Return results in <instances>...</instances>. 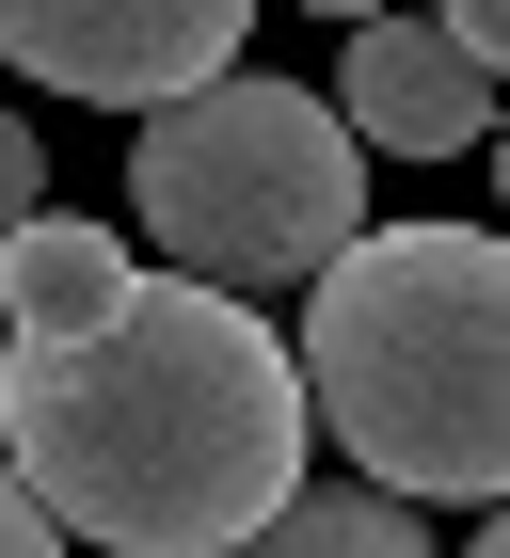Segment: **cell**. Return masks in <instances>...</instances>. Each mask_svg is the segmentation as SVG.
I'll return each mask as SVG.
<instances>
[{
    "label": "cell",
    "mask_w": 510,
    "mask_h": 558,
    "mask_svg": "<svg viewBox=\"0 0 510 558\" xmlns=\"http://www.w3.org/2000/svg\"><path fill=\"white\" fill-rule=\"evenodd\" d=\"M303 367L255 303L144 271L96 336L0 351V463L64 543L112 558H240L303 495Z\"/></svg>",
    "instance_id": "6da1fadb"
},
{
    "label": "cell",
    "mask_w": 510,
    "mask_h": 558,
    "mask_svg": "<svg viewBox=\"0 0 510 558\" xmlns=\"http://www.w3.org/2000/svg\"><path fill=\"white\" fill-rule=\"evenodd\" d=\"M127 192H144V240H160L192 288H223V303L319 288V271L367 240V144L336 129V96L271 81V64L144 112Z\"/></svg>",
    "instance_id": "3957f363"
},
{
    "label": "cell",
    "mask_w": 510,
    "mask_h": 558,
    "mask_svg": "<svg viewBox=\"0 0 510 558\" xmlns=\"http://www.w3.org/2000/svg\"><path fill=\"white\" fill-rule=\"evenodd\" d=\"M0 558H64V526L33 511V478H16V463H0Z\"/></svg>",
    "instance_id": "30bf717a"
},
{
    "label": "cell",
    "mask_w": 510,
    "mask_h": 558,
    "mask_svg": "<svg viewBox=\"0 0 510 558\" xmlns=\"http://www.w3.org/2000/svg\"><path fill=\"white\" fill-rule=\"evenodd\" d=\"M255 0H0V64L96 112H175V96L240 81Z\"/></svg>",
    "instance_id": "277c9868"
},
{
    "label": "cell",
    "mask_w": 510,
    "mask_h": 558,
    "mask_svg": "<svg viewBox=\"0 0 510 558\" xmlns=\"http://www.w3.org/2000/svg\"><path fill=\"white\" fill-rule=\"evenodd\" d=\"M0 351H16V319H0Z\"/></svg>",
    "instance_id": "5bb4252c"
},
{
    "label": "cell",
    "mask_w": 510,
    "mask_h": 558,
    "mask_svg": "<svg viewBox=\"0 0 510 558\" xmlns=\"http://www.w3.org/2000/svg\"><path fill=\"white\" fill-rule=\"evenodd\" d=\"M240 558H430V526L399 511V495H367V478H303Z\"/></svg>",
    "instance_id": "52a82bcc"
},
{
    "label": "cell",
    "mask_w": 510,
    "mask_h": 558,
    "mask_svg": "<svg viewBox=\"0 0 510 558\" xmlns=\"http://www.w3.org/2000/svg\"><path fill=\"white\" fill-rule=\"evenodd\" d=\"M336 129L367 144V160H478V144H495V81H478L430 16H367L351 64H336Z\"/></svg>",
    "instance_id": "5b68a950"
},
{
    "label": "cell",
    "mask_w": 510,
    "mask_h": 558,
    "mask_svg": "<svg viewBox=\"0 0 510 558\" xmlns=\"http://www.w3.org/2000/svg\"><path fill=\"white\" fill-rule=\"evenodd\" d=\"M303 16H336V33H367V16H399V0H303Z\"/></svg>",
    "instance_id": "8fae6325"
},
{
    "label": "cell",
    "mask_w": 510,
    "mask_h": 558,
    "mask_svg": "<svg viewBox=\"0 0 510 558\" xmlns=\"http://www.w3.org/2000/svg\"><path fill=\"white\" fill-rule=\"evenodd\" d=\"M33 208H48V144L16 129V112H0V240H16V223H33Z\"/></svg>",
    "instance_id": "9c48e42d"
},
{
    "label": "cell",
    "mask_w": 510,
    "mask_h": 558,
    "mask_svg": "<svg viewBox=\"0 0 510 558\" xmlns=\"http://www.w3.org/2000/svg\"><path fill=\"white\" fill-rule=\"evenodd\" d=\"M430 33H447V48H463V64H478V81H510V0H430Z\"/></svg>",
    "instance_id": "ba28073f"
},
{
    "label": "cell",
    "mask_w": 510,
    "mask_h": 558,
    "mask_svg": "<svg viewBox=\"0 0 510 558\" xmlns=\"http://www.w3.org/2000/svg\"><path fill=\"white\" fill-rule=\"evenodd\" d=\"M495 208H510V144H495Z\"/></svg>",
    "instance_id": "4fadbf2b"
},
{
    "label": "cell",
    "mask_w": 510,
    "mask_h": 558,
    "mask_svg": "<svg viewBox=\"0 0 510 558\" xmlns=\"http://www.w3.org/2000/svg\"><path fill=\"white\" fill-rule=\"evenodd\" d=\"M127 288H144L127 240H112V223H81V208H33L16 240H0V319H16V351H33V336H96Z\"/></svg>",
    "instance_id": "8992f818"
},
{
    "label": "cell",
    "mask_w": 510,
    "mask_h": 558,
    "mask_svg": "<svg viewBox=\"0 0 510 558\" xmlns=\"http://www.w3.org/2000/svg\"><path fill=\"white\" fill-rule=\"evenodd\" d=\"M303 415L367 495H495L510 511V240L495 223H382L303 288Z\"/></svg>",
    "instance_id": "7a4b0ae2"
},
{
    "label": "cell",
    "mask_w": 510,
    "mask_h": 558,
    "mask_svg": "<svg viewBox=\"0 0 510 558\" xmlns=\"http://www.w3.org/2000/svg\"><path fill=\"white\" fill-rule=\"evenodd\" d=\"M463 558H510V511H495V526H478V543H463Z\"/></svg>",
    "instance_id": "7c38bea8"
}]
</instances>
